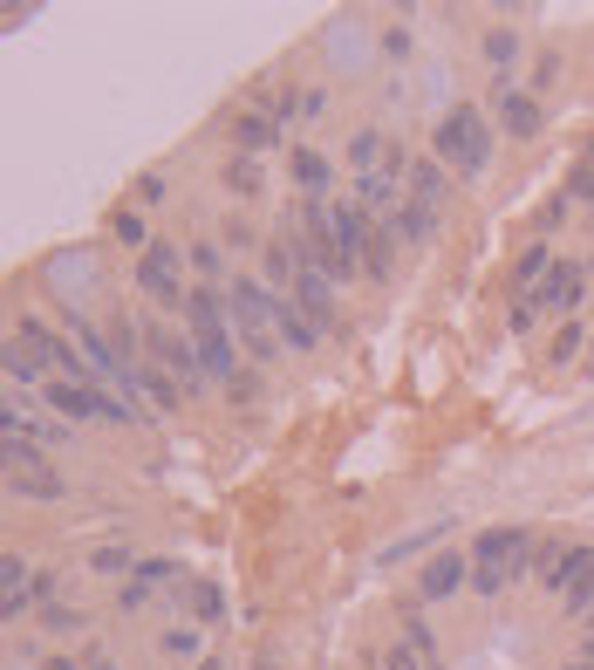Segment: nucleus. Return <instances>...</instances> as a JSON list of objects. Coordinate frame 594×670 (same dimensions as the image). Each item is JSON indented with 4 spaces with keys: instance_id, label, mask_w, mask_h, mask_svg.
<instances>
[{
    "instance_id": "20",
    "label": "nucleus",
    "mask_w": 594,
    "mask_h": 670,
    "mask_svg": "<svg viewBox=\"0 0 594 670\" xmlns=\"http://www.w3.org/2000/svg\"><path fill=\"white\" fill-rule=\"evenodd\" d=\"M294 186H301L307 199L328 192V158H322V151H294Z\"/></svg>"
},
{
    "instance_id": "21",
    "label": "nucleus",
    "mask_w": 594,
    "mask_h": 670,
    "mask_svg": "<svg viewBox=\"0 0 594 670\" xmlns=\"http://www.w3.org/2000/svg\"><path fill=\"white\" fill-rule=\"evenodd\" d=\"M581 349H587V328H581V322H560V335H554V349H547V356H554V363H574Z\"/></svg>"
},
{
    "instance_id": "6",
    "label": "nucleus",
    "mask_w": 594,
    "mask_h": 670,
    "mask_svg": "<svg viewBox=\"0 0 594 670\" xmlns=\"http://www.w3.org/2000/svg\"><path fill=\"white\" fill-rule=\"evenodd\" d=\"M8 493H21V500H56L62 479L48 472V458H41L35 445H8Z\"/></svg>"
},
{
    "instance_id": "34",
    "label": "nucleus",
    "mask_w": 594,
    "mask_h": 670,
    "mask_svg": "<svg viewBox=\"0 0 594 670\" xmlns=\"http://www.w3.org/2000/svg\"><path fill=\"white\" fill-rule=\"evenodd\" d=\"M587 630H594V615H587Z\"/></svg>"
},
{
    "instance_id": "32",
    "label": "nucleus",
    "mask_w": 594,
    "mask_h": 670,
    "mask_svg": "<svg viewBox=\"0 0 594 670\" xmlns=\"http://www.w3.org/2000/svg\"><path fill=\"white\" fill-rule=\"evenodd\" d=\"M198 670H219V663H198Z\"/></svg>"
},
{
    "instance_id": "15",
    "label": "nucleus",
    "mask_w": 594,
    "mask_h": 670,
    "mask_svg": "<svg viewBox=\"0 0 594 670\" xmlns=\"http://www.w3.org/2000/svg\"><path fill=\"white\" fill-rule=\"evenodd\" d=\"M493 103H499V123H506L512 137H533V131H540V103H533L526 89H512V83H499V89H493Z\"/></svg>"
},
{
    "instance_id": "24",
    "label": "nucleus",
    "mask_w": 594,
    "mask_h": 670,
    "mask_svg": "<svg viewBox=\"0 0 594 670\" xmlns=\"http://www.w3.org/2000/svg\"><path fill=\"white\" fill-rule=\"evenodd\" d=\"M89 575H131V554H123V548H96L89 554Z\"/></svg>"
},
{
    "instance_id": "12",
    "label": "nucleus",
    "mask_w": 594,
    "mask_h": 670,
    "mask_svg": "<svg viewBox=\"0 0 594 670\" xmlns=\"http://www.w3.org/2000/svg\"><path fill=\"white\" fill-rule=\"evenodd\" d=\"M41 404L62 410V418H102V391H96V383H62V376H48V383H41Z\"/></svg>"
},
{
    "instance_id": "7",
    "label": "nucleus",
    "mask_w": 594,
    "mask_h": 670,
    "mask_svg": "<svg viewBox=\"0 0 594 670\" xmlns=\"http://www.w3.org/2000/svg\"><path fill=\"white\" fill-rule=\"evenodd\" d=\"M178 261H185L178 247L150 240V247L137 253V280H144V295H158V301H185V280H178Z\"/></svg>"
},
{
    "instance_id": "1",
    "label": "nucleus",
    "mask_w": 594,
    "mask_h": 670,
    "mask_svg": "<svg viewBox=\"0 0 594 670\" xmlns=\"http://www.w3.org/2000/svg\"><path fill=\"white\" fill-rule=\"evenodd\" d=\"M533 569V534L526 527H485L472 548V588L478 596H506L512 582Z\"/></svg>"
},
{
    "instance_id": "5",
    "label": "nucleus",
    "mask_w": 594,
    "mask_h": 670,
    "mask_svg": "<svg viewBox=\"0 0 594 670\" xmlns=\"http://www.w3.org/2000/svg\"><path fill=\"white\" fill-rule=\"evenodd\" d=\"M144 356H150V363H165L171 376H178V391H198V383H205V356H198V343H185V335H178V328H144Z\"/></svg>"
},
{
    "instance_id": "25",
    "label": "nucleus",
    "mask_w": 594,
    "mask_h": 670,
    "mask_svg": "<svg viewBox=\"0 0 594 670\" xmlns=\"http://www.w3.org/2000/svg\"><path fill=\"white\" fill-rule=\"evenodd\" d=\"M424 663H431V657L417 650V643H397V650L383 657V670H424Z\"/></svg>"
},
{
    "instance_id": "26",
    "label": "nucleus",
    "mask_w": 594,
    "mask_h": 670,
    "mask_svg": "<svg viewBox=\"0 0 594 670\" xmlns=\"http://www.w3.org/2000/svg\"><path fill=\"white\" fill-rule=\"evenodd\" d=\"M192 609L205 615V623H213V615H219L226 602H219V588H213V582H192Z\"/></svg>"
},
{
    "instance_id": "16",
    "label": "nucleus",
    "mask_w": 594,
    "mask_h": 670,
    "mask_svg": "<svg viewBox=\"0 0 594 670\" xmlns=\"http://www.w3.org/2000/svg\"><path fill=\"white\" fill-rule=\"evenodd\" d=\"M349 165L363 171V178H376V171L397 178V151H390V137H383V131H355L349 137Z\"/></svg>"
},
{
    "instance_id": "14",
    "label": "nucleus",
    "mask_w": 594,
    "mask_h": 670,
    "mask_svg": "<svg viewBox=\"0 0 594 670\" xmlns=\"http://www.w3.org/2000/svg\"><path fill=\"white\" fill-rule=\"evenodd\" d=\"M232 137H240V158H260L267 144H280V117L274 110H240L232 117Z\"/></svg>"
},
{
    "instance_id": "9",
    "label": "nucleus",
    "mask_w": 594,
    "mask_h": 670,
    "mask_svg": "<svg viewBox=\"0 0 594 670\" xmlns=\"http://www.w3.org/2000/svg\"><path fill=\"white\" fill-rule=\"evenodd\" d=\"M581 288H587L581 267H574V261H560V267L533 288V308H540V315H574V308H581Z\"/></svg>"
},
{
    "instance_id": "19",
    "label": "nucleus",
    "mask_w": 594,
    "mask_h": 670,
    "mask_svg": "<svg viewBox=\"0 0 594 670\" xmlns=\"http://www.w3.org/2000/svg\"><path fill=\"white\" fill-rule=\"evenodd\" d=\"M274 328H280V343H288V349H315L322 343V328L307 322L294 301H274Z\"/></svg>"
},
{
    "instance_id": "18",
    "label": "nucleus",
    "mask_w": 594,
    "mask_h": 670,
    "mask_svg": "<svg viewBox=\"0 0 594 670\" xmlns=\"http://www.w3.org/2000/svg\"><path fill=\"white\" fill-rule=\"evenodd\" d=\"M410 205L445 213V165H437V158H417V165H410Z\"/></svg>"
},
{
    "instance_id": "2",
    "label": "nucleus",
    "mask_w": 594,
    "mask_h": 670,
    "mask_svg": "<svg viewBox=\"0 0 594 670\" xmlns=\"http://www.w3.org/2000/svg\"><path fill=\"white\" fill-rule=\"evenodd\" d=\"M178 308H185V322H192V343H198V356H205V376L232 391V383H240V356H232V335H226V315H232V308H226L219 295H205V288H192Z\"/></svg>"
},
{
    "instance_id": "29",
    "label": "nucleus",
    "mask_w": 594,
    "mask_h": 670,
    "mask_svg": "<svg viewBox=\"0 0 594 670\" xmlns=\"http://www.w3.org/2000/svg\"><path fill=\"white\" fill-rule=\"evenodd\" d=\"M185 261H192L198 274H219V247H205V240H192V247H185Z\"/></svg>"
},
{
    "instance_id": "23",
    "label": "nucleus",
    "mask_w": 594,
    "mask_h": 670,
    "mask_svg": "<svg viewBox=\"0 0 594 670\" xmlns=\"http://www.w3.org/2000/svg\"><path fill=\"white\" fill-rule=\"evenodd\" d=\"M226 186H232V192H260V158H232Z\"/></svg>"
},
{
    "instance_id": "35",
    "label": "nucleus",
    "mask_w": 594,
    "mask_h": 670,
    "mask_svg": "<svg viewBox=\"0 0 594 670\" xmlns=\"http://www.w3.org/2000/svg\"><path fill=\"white\" fill-rule=\"evenodd\" d=\"M369 670H383V663H369Z\"/></svg>"
},
{
    "instance_id": "3",
    "label": "nucleus",
    "mask_w": 594,
    "mask_h": 670,
    "mask_svg": "<svg viewBox=\"0 0 594 670\" xmlns=\"http://www.w3.org/2000/svg\"><path fill=\"white\" fill-rule=\"evenodd\" d=\"M437 165L451 171H485L493 165V117L478 110V103H458V110H445V123H437Z\"/></svg>"
},
{
    "instance_id": "31",
    "label": "nucleus",
    "mask_w": 594,
    "mask_h": 670,
    "mask_svg": "<svg viewBox=\"0 0 594 670\" xmlns=\"http://www.w3.org/2000/svg\"><path fill=\"white\" fill-rule=\"evenodd\" d=\"M567 670H594V657H574V663H567Z\"/></svg>"
},
{
    "instance_id": "4",
    "label": "nucleus",
    "mask_w": 594,
    "mask_h": 670,
    "mask_svg": "<svg viewBox=\"0 0 594 670\" xmlns=\"http://www.w3.org/2000/svg\"><path fill=\"white\" fill-rule=\"evenodd\" d=\"M232 322H240V343H246V356L253 363H274V349H280V328H274V301L280 295H267L260 280H232Z\"/></svg>"
},
{
    "instance_id": "27",
    "label": "nucleus",
    "mask_w": 594,
    "mask_h": 670,
    "mask_svg": "<svg viewBox=\"0 0 594 670\" xmlns=\"http://www.w3.org/2000/svg\"><path fill=\"white\" fill-rule=\"evenodd\" d=\"M485 56H493V62H512V56H520V35H512V28H493V41H485Z\"/></svg>"
},
{
    "instance_id": "28",
    "label": "nucleus",
    "mask_w": 594,
    "mask_h": 670,
    "mask_svg": "<svg viewBox=\"0 0 594 670\" xmlns=\"http://www.w3.org/2000/svg\"><path fill=\"white\" fill-rule=\"evenodd\" d=\"M117 240H123V247H137V253L150 247V240H144V219H137V213H117Z\"/></svg>"
},
{
    "instance_id": "13",
    "label": "nucleus",
    "mask_w": 594,
    "mask_h": 670,
    "mask_svg": "<svg viewBox=\"0 0 594 670\" xmlns=\"http://www.w3.org/2000/svg\"><path fill=\"white\" fill-rule=\"evenodd\" d=\"M355 205H363V213L376 219V226H390L397 213H403V199H397V178L390 171H376V178H355V192H349Z\"/></svg>"
},
{
    "instance_id": "33",
    "label": "nucleus",
    "mask_w": 594,
    "mask_h": 670,
    "mask_svg": "<svg viewBox=\"0 0 594 670\" xmlns=\"http://www.w3.org/2000/svg\"><path fill=\"white\" fill-rule=\"evenodd\" d=\"M587 363H594V343H587Z\"/></svg>"
},
{
    "instance_id": "17",
    "label": "nucleus",
    "mask_w": 594,
    "mask_h": 670,
    "mask_svg": "<svg viewBox=\"0 0 594 670\" xmlns=\"http://www.w3.org/2000/svg\"><path fill=\"white\" fill-rule=\"evenodd\" d=\"M35 588H41V575H35L21 554H8V561H0V602H8V615H21V609H28V602H35Z\"/></svg>"
},
{
    "instance_id": "11",
    "label": "nucleus",
    "mask_w": 594,
    "mask_h": 670,
    "mask_svg": "<svg viewBox=\"0 0 594 670\" xmlns=\"http://www.w3.org/2000/svg\"><path fill=\"white\" fill-rule=\"evenodd\" d=\"M294 308L328 335V328H335V280L315 274V267H301V274H294Z\"/></svg>"
},
{
    "instance_id": "30",
    "label": "nucleus",
    "mask_w": 594,
    "mask_h": 670,
    "mask_svg": "<svg viewBox=\"0 0 594 670\" xmlns=\"http://www.w3.org/2000/svg\"><path fill=\"white\" fill-rule=\"evenodd\" d=\"M574 199H594V144H587V165L574 171Z\"/></svg>"
},
{
    "instance_id": "10",
    "label": "nucleus",
    "mask_w": 594,
    "mask_h": 670,
    "mask_svg": "<svg viewBox=\"0 0 594 670\" xmlns=\"http://www.w3.org/2000/svg\"><path fill=\"white\" fill-rule=\"evenodd\" d=\"M458 588H472V554H437L431 569L417 575V596L424 602H451Z\"/></svg>"
},
{
    "instance_id": "22",
    "label": "nucleus",
    "mask_w": 594,
    "mask_h": 670,
    "mask_svg": "<svg viewBox=\"0 0 594 670\" xmlns=\"http://www.w3.org/2000/svg\"><path fill=\"white\" fill-rule=\"evenodd\" d=\"M560 261H554V253L547 247H526V261H520V280H526V288H540V280H547Z\"/></svg>"
},
{
    "instance_id": "8",
    "label": "nucleus",
    "mask_w": 594,
    "mask_h": 670,
    "mask_svg": "<svg viewBox=\"0 0 594 670\" xmlns=\"http://www.w3.org/2000/svg\"><path fill=\"white\" fill-rule=\"evenodd\" d=\"M560 609H567V615H594V548H567V569H560Z\"/></svg>"
}]
</instances>
